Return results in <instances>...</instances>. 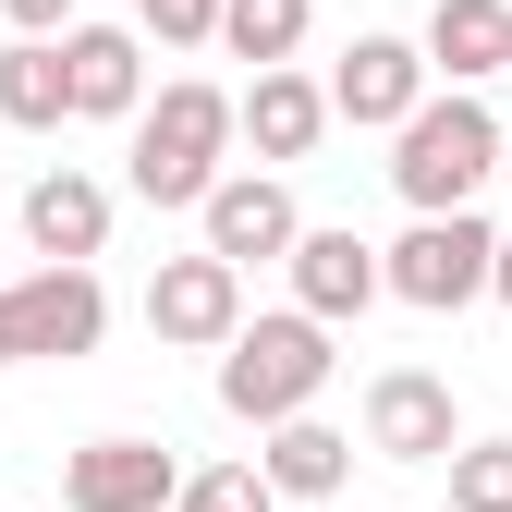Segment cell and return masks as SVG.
<instances>
[{
    "label": "cell",
    "mask_w": 512,
    "mask_h": 512,
    "mask_svg": "<svg viewBox=\"0 0 512 512\" xmlns=\"http://www.w3.org/2000/svg\"><path fill=\"white\" fill-rule=\"evenodd\" d=\"M220 171H232V86L171 74V86L135 110V159H122V183H135L147 208H208Z\"/></svg>",
    "instance_id": "obj_1"
},
{
    "label": "cell",
    "mask_w": 512,
    "mask_h": 512,
    "mask_svg": "<svg viewBox=\"0 0 512 512\" xmlns=\"http://www.w3.org/2000/svg\"><path fill=\"white\" fill-rule=\"evenodd\" d=\"M488 183H500V122H488V98L427 86V98H415V122L391 135V196H403L415 220H464Z\"/></svg>",
    "instance_id": "obj_2"
},
{
    "label": "cell",
    "mask_w": 512,
    "mask_h": 512,
    "mask_svg": "<svg viewBox=\"0 0 512 512\" xmlns=\"http://www.w3.org/2000/svg\"><path fill=\"white\" fill-rule=\"evenodd\" d=\"M330 330H317V317H244V330L220 342V415L232 427H256V439H269V427H293V415H317V391H330Z\"/></svg>",
    "instance_id": "obj_3"
},
{
    "label": "cell",
    "mask_w": 512,
    "mask_h": 512,
    "mask_svg": "<svg viewBox=\"0 0 512 512\" xmlns=\"http://www.w3.org/2000/svg\"><path fill=\"white\" fill-rule=\"evenodd\" d=\"M110 342V281L98 269H25L0 281V366H86Z\"/></svg>",
    "instance_id": "obj_4"
},
{
    "label": "cell",
    "mask_w": 512,
    "mask_h": 512,
    "mask_svg": "<svg viewBox=\"0 0 512 512\" xmlns=\"http://www.w3.org/2000/svg\"><path fill=\"white\" fill-rule=\"evenodd\" d=\"M488 256L500 232L464 208V220H415L403 244H378V293L415 305V317H452V305H488Z\"/></svg>",
    "instance_id": "obj_5"
},
{
    "label": "cell",
    "mask_w": 512,
    "mask_h": 512,
    "mask_svg": "<svg viewBox=\"0 0 512 512\" xmlns=\"http://www.w3.org/2000/svg\"><path fill=\"white\" fill-rule=\"evenodd\" d=\"M366 452L378 464H452L464 452V403L439 366H378L366 378Z\"/></svg>",
    "instance_id": "obj_6"
},
{
    "label": "cell",
    "mask_w": 512,
    "mask_h": 512,
    "mask_svg": "<svg viewBox=\"0 0 512 512\" xmlns=\"http://www.w3.org/2000/svg\"><path fill=\"white\" fill-rule=\"evenodd\" d=\"M293 232H305V208L281 171H220L196 208V256H220V269H269V256H293Z\"/></svg>",
    "instance_id": "obj_7"
},
{
    "label": "cell",
    "mask_w": 512,
    "mask_h": 512,
    "mask_svg": "<svg viewBox=\"0 0 512 512\" xmlns=\"http://www.w3.org/2000/svg\"><path fill=\"white\" fill-rule=\"evenodd\" d=\"M183 488V452L171 439H86V452H61V512H171Z\"/></svg>",
    "instance_id": "obj_8"
},
{
    "label": "cell",
    "mask_w": 512,
    "mask_h": 512,
    "mask_svg": "<svg viewBox=\"0 0 512 512\" xmlns=\"http://www.w3.org/2000/svg\"><path fill=\"white\" fill-rule=\"evenodd\" d=\"M317 98H330V122H354V135H403L415 98H427V61H415V37H354L330 74H317Z\"/></svg>",
    "instance_id": "obj_9"
},
{
    "label": "cell",
    "mask_w": 512,
    "mask_h": 512,
    "mask_svg": "<svg viewBox=\"0 0 512 512\" xmlns=\"http://www.w3.org/2000/svg\"><path fill=\"white\" fill-rule=\"evenodd\" d=\"M281 269H293V317H317V330H354V317L378 305V244L354 220H305Z\"/></svg>",
    "instance_id": "obj_10"
},
{
    "label": "cell",
    "mask_w": 512,
    "mask_h": 512,
    "mask_svg": "<svg viewBox=\"0 0 512 512\" xmlns=\"http://www.w3.org/2000/svg\"><path fill=\"white\" fill-rule=\"evenodd\" d=\"M147 330H159L171 354H220V342L244 330V269H220V256H159Z\"/></svg>",
    "instance_id": "obj_11"
},
{
    "label": "cell",
    "mask_w": 512,
    "mask_h": 512,
    "mask_svg": "<svg viewBox=\"0 0 512 512\" xmlns=\"http://www.w3.org/2000/svg\"><path fill=\"white\" fill-rule=\"evenodd\" d=\"M110 183L98 171H74V159H61V171H37L25 183V244H37V269H98V256H110Z\"/></svg>",
    "instance_id": "obj_12"
},
{
    "label": "cell",
    "mask_w": 512,
    "mask_h": 512,
    "mask_svg": "<svg viewBox=\"0 0 512 512\" xmlns=\"http://www.w3.org/2000/svg\"><path fill=\"white\" fill-rule=\"evenodd\" d=\"M317 135H330V98H317L305 61H281V74H256V86L232 98V147H256V171L317 159Z\"/></svg>",
    "instance_id": "obj_13"
},
{
    "label": "cell",
    "mask_w": 512,
    "mask_h": 512,
    "mask_svg": "<svg viewBox=\"0 0 512 512\" xmlns=\"http://www.w3.org/2000/svg\"><path fill=\"white\" fill-rule=\"evenodd\" d=\"M61 86H74V122H135L147 110V37L135 25H74L61 37Z\"/></svg>",
    "instance_id": "obj_14"
},
{
    "label": "cell",
    "mask_w": 512,
    "mask_h": 512,
    "mask_svg": "<svg viewBox=\"0 0 512 512\" xmlns=\"http://www.w3.org/2000/svg\"><path fill=\"white\" fill-rule=\"evenodd\" d=\"M415 61H427V86L476 98L500 61H512V0H439V13H427V37H415Z\"/></svg>",
    "instance_id": "obj_15"
},
{
    "label": "cell",
    "mask_w": 512,
    "mask_h": 512,
    "mask_svg": "<svg viewBox=\"0 0 512 512\" xmlns=\"http://www.w3.org/2000/svg\"><path fill=\"white\" fill-rule=\"evenodd\" d=\"M244 464L269 476V500H342L354 488V439L330 415H293V427H269V452H244Z\"/></svg>",
    "instance_id": "obj_16"
},
{
    "label": "cell",
    "mask_w": 512,
    "mask_h": 512,
    "mask_svg": "<svg viewBox=\"0 0 512 512\" xmlns=\"http://www.w3.org/2000/svg\"><path fill=\"white\" fill-rule=\"evenodd\" d=\"M0 122H13V135H61V122H74L61 37H13V49H0Z\"/></svg>",
    "instance_id": "obj_17"
},
{
    "label": "cell",
    "mask_w": 512,
    "mask_h": 512,
    "mask_svg": "<svg viewBox=\"0 0 512 512\" xmlns=\"http://www.w3.org/2000/svg\"><path fill=\"white\" fill-rule=\"evenodd\" d=\"M305 37H317V0H220V49L256 61V74H281Z\"/></svg>",
    "instance_id": "obj_18"
},
{
    "label": "cell",
    "mask_w": 512,
    "mask_h": 512,
    "mask_svg": "<svg viewBox=\"0 0 512 512\" xmlns=\"http://www.w3.org/2000/svg\"><path fill=\"white\" fill-rule=\"evenodd\" d=\"M171 512H281V500H269V476H256V464H183Z\"/></svg>",
    "instance_id": "obj_19"
},
{
    "label": "cell",
    "mask_w": 512,
    "mask_h": 512,
    "mask_svg": "<svg viewBox=\"0 0 512 512\" xmlns=\"http://www.w3.org/2000/svg\"><path fill=\"white\" fill-rule=\"evenodd\" d=\"M452 512H512V439H464L452 452Z\"/></svg>",
    "instance_id": "obj_20"
},
{
    "label": "cell",
    "mask_w": 512,
    "mask_h": 512,
    "mask_svg": "<svg viewBox=\"0 0 512 512\" xmlns=\"http://www.w3.org/2000/svg\"><path fill=\"white\" fill-rule=\"evenodd\" d=\"M135 37H159V49H220V0H135Z\"/></svg>",
    "instance_id": "obj_21"
},
{
    "label": "cell",
    "mask_w": 512,
    "mask_h": 512,
    "mask_svg": "<svg viewBox=\"0 0 512 512\" xmlns=\"http://www.w3.org/2000/svg\"><path fill=\"white\" fill-rule=\"evenodd\" d=\"M0 25L13 37H74V0H0Z\"/></svg>",
    "instance_id": "obj_22"
},
{
    "label": "cell",
    "mask_w": 512,
    "mask_h": 512,
    "mask_svg": "<svg viewBox=\"0 0 512 512\" xmlns=\"http://www.w3.org/2000/svg\"><path fill=\"white\" fill-rule=\"evenodd\" d=\"M488 305H512V232H500V256H488Z\"/></svg>",
    "instance_id": "obj_23"
},
{
    "label": "cell",
    "mask_w": 512,
    "mask_h": 512,
    "mask_svg": "<svg viewBox=\"0 0 512 512\" xmlns=\"http://www.w3.org/2000/svg\"><path fill=\"white\" fill-rule=\"evenodd\" d=\"M500 183H512V135H500Z\"/></svg>",
    "instance_id": "obj_24"
},
{
    "label": "cell",
    "mask_w": 512,
    "mask_h": 512,
    "mask_svg": "<svg viewBox=\"0 0 512 512\" xmlns=\"http://www.w3.org/2000/svg\"><path fill=\"white\" fill-rule=\"evenodd\" d=\"M500 74H512V61H500Z\"/></svg>",
    "instance_id": "obj_25"
}]
</instances>
